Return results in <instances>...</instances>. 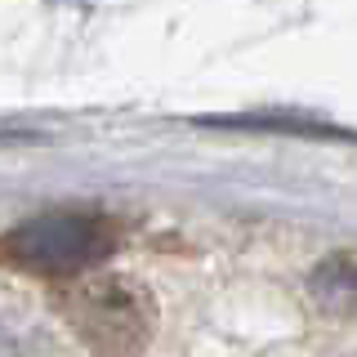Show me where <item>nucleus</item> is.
I'll return each instance as SVG.
<instances>
[{
    "label": "nucleus",
    "instance_id": "obj_1",
    "mask_svg": "<svg viewBox=\"0 0 357 357\" xmlns=\"http://www.w3.org/2000/svg\"><path fill=\"white\" fill-rule=\"evenodd\" d=\"M0 245L18 268L67 282V277L89 273L98 259H107L116 245V228L94 210H50V215L18 223Z\"/></svg>",
    "mask_w": 357,
    "mask_h": 357
},
{
    "label": "nucleus",
    "instance_id": "obj_2",
    "mask_svg": "<svg viewBox=\"0 0 357 357\" xmlns=\"http://www.w3.org/2000/svg\"><path fill=\"white\" fill-rule=\"evenodd\" d=\"M63 312L98 357H139L152 340V304L126 277L76 282L63 295Z\"/></svg>",
    "mask_w": 357,
    "mask_h": 357
},
{
    "label": "nucleus",
    "instance_id": "obj_3",
    "mask_svg": "<svg viewBox=\"0 0 357 357\" xmlns=\"http://www.w3.org/2000/svg\"><path fill=\"white\" fill-rule=\"evenodd\" d=\"M312 290L331 308H353L357 304V264L353 259H326L317 268V277H312Z\"/></svg>",
    "mask_w": 357,
    "mask_h": 357
},
{
    "label": "nucleus",
    "instance_id": "obj_4",
    "mask_svg": "<svg viewBox=\"0 0 357 357\" xmlns=\"http://www.w3.org/2000/svg\"><path fill=\"white\" fill-rule=\"evenodd\" d=\"M206 126H241V130H290V134H326L340 139L326 126H312V121H290V116H210Z\"/></svg>",
    "mask_w": 357,
    "mask_h": 357
}]
</instances>
